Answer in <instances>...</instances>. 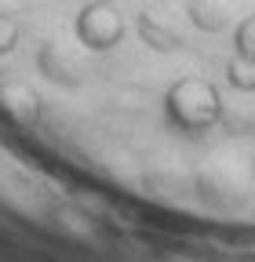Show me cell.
Returning a JSON list of instances; mask_svg holds the SVG:
<instances>
[{
    "label": "cell",
    "mask_w": 255,
    "mask_h": 262,
    "mask_svg": "<svg viewBox=\"0 0 255 262\" xmlns=\"http://www.w3.org/2000/svg\"><path fill=\"white\" fill-rule=\"evenodd\" d=\"M18 22L15 18H8V15H0V55H8L15 44H18Z\"/></svg>",
    "instance_id": "5b68a950"
},
{
    "label": "cell",
    "mask_w": 255,
    "mask_h": 262,
    "mask_svg": "<svg viewBox=\"0 0 255 262\" xmlns=\"http://www.w3.org/2000/svg\"><path fill=\"white\" fill-rule=\"evenodd\" d=\"M73 33L88 51H113L128 37V22L110 0H88L73 18Z\"/></svg>",
    "instance_id": "7a4b0ae2"
},
{
    "label": "cell",
    "mask_w": 255,
    "mask_h": 262,
    "mask_svg": "<svg viewBox=\"0 0 255 262\" xmlns=\"http://www.w3.org/2000/svg\"><path fill=\"white\" fill-rule=\"evenodd\" d=\"M251 175H255V157H251Z\"/></svg>",
    "instance_id": "8992f818"
},
{
    "label": "cell",
    "mask_w": 255,
    "mask_h": 262,
    "mask_svg": "<svg viewBox=\"0 0 255 262\" xmlns=\"http://www.w3.org/2000/svg\"><path fill=\"white\" fill-rule=\"evenodd\" d=\"M161 110L175 135H208L222 124V91L208 77H179L168 84Z\"/></svg>",
    "instance_id": "6da1fadb"
},
{
    "label": "cell",
    "mask_w": 255,
    "mask_h": 262,
    "mask_svg": "<svg viewBox=\"0 0 255 262\" xmlns=\"http://www.w3.org/2000/svg\"><path fill=\"white\" fill-rule=\"evenodd\" d=\"M135 29H139V37H142L153 51H175V48H179V37L157 26V18H153L150 11H142V15L135 18Z\"/></svg>",
    "instance_id": "277c9868"
},
{
    "label": "cell",
    "mask_w": 255,
    "mask_h": 262,
    "mask_svg": "<svg viewBox=\"0 0 255 262\" xmlns=\"http://www.w3.org/2000/svg\"><path fill=\"white\" fill-rule=\"evenodd\" d=\"M226 80L237 91H255V15L233 29V55L226 62Z\"/></svg>",
    "instance_id": "3957f363"
}]
</instances>
